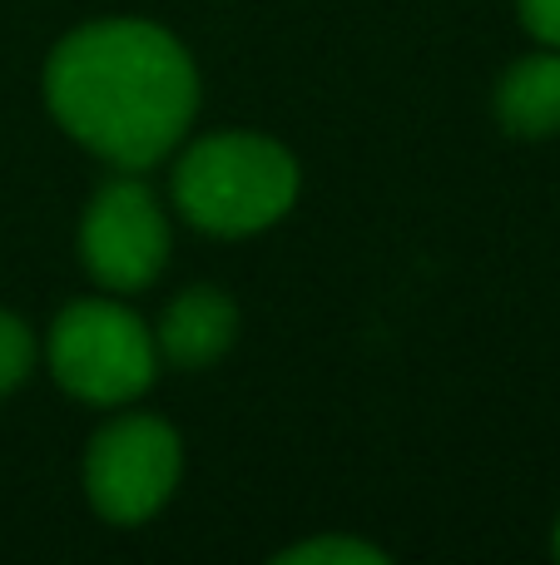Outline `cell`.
I'll use <instances>...</instances> for the list:
<instances>
[{
  "instance_id": "obj_1",
  "label": "cell",
  "mask_w": 560,
  "mask_h": 565,
  "mask_svg": "<svg viewBox=\"0 0 560 565\" xmlns=\"http://www.w3.org/2000/svg\"><path fill=\"white\" fill-rule=\"evenodd\" d=\"M45 105L115 169H149L194 125L198 70L164 25L95 20L50 50Z\"/></svg>"
},
{
  "instance_id": "obj_2",
  "label": "cell",
  "mask_w": 560,
  "mask_h": 565,
  "mask_svg": "<svg viewBox=\"0 0 560 565\" xmlns=\"http://www.w3.org/2000/svg\"><path fill=\"white\" fill-rule=\"evenodd\" d=\"M298 199V159L254 129H218L174 164V209L194 228L244 238L278 224Z\"/></svg>"
},
{
  "instance_id": "obj_3",
  "label": "cell",
  "mask_w": 560,
  "mask_h": 565,
  "mask_svg": "<svg viewBox=\"0 0 560 565\" xmlns=\"http://www.w3.org/2000/svg\"><path fill=\"white\" fill-rule=\"evenodd\" d=\"M50 372L79 402L125 407L149 392L159 372V342L139 312L115 298H79L50 328Z\"/></svg>"
},
{
  "instance_id": "obj_4",
  "label": "cell",
  "mask_w": 560,
  "mask_h": 565,
  "mask_svg": "<svg viewBox=\"0 0 560 565\" xmlns=\"http://www.w3.org/2000/svg\"><path fill=\"white\" fill-rule=\"evenodd\" d=\"M179 471H184V447L164 417L144 412L115 417L105 431H95L85 451L89 507L115 526H139L174 497Z\"/></svg>"
},
{
  "instance_id": "obj_5",
  "label": "cell",
  "mask_w": 560,
  "mask_h": 565,
  "mask_svg": "<svg viewBox=\"0 0 560 565\" xmlns=\"http://www.w3.org/2000/svg\"><path fill=\"white\" fill-rule=\"evenodd\" d=\"M79 258L109 292L149 288L169 264V218L159 194L134 174H119L89 199L79 224Z\"/></svg>"
},
{
  "instance_id": "obj_6",
  "label": "cell",
  "mask_w": 560,
  "mask_h": 565,
  "mask_svg": "<svg viewBox=\"0 0 560 565\" xmlns=\"http://www.w3.org/2000/svg\"><path fill=\"white\" fill-rule=\"evenodd\" d=\"M238 338V302L214 282H194L164 308L154 328L159 358L174 362L179 372L214 367Z\"/></svg>"
},
{
  "instance_id": "obj_7",
  "label": "cell",
  "mask_w": 560,
  "mask_h": 565,
  "mask_svg": "<svg viewBox=\"0 0 560 565\" xmlns=\"http://www.w3.org/2000/svg\"><path fill=\"white\" fill-rule=\"evenodd\" d=\"M496 119L511 139L560 135V50L516 60L496 85Z\"/></svg>"
},
{
  "instance_id": "obj_8",
  "label": "cell",
  "mask_w": 560,
  "mask_h": 565,
  "mask_svg": "<svg viewBox=\"0 0 560 565\" xmlns=\"http://www.w3.org/2000/svg\"><path fill=\"white\" fill-rule=\"evenodd\" d=\"M278 565H387V551L367 546L357 536H313L278 551Z\"/></svg>"
},
{
  "instance_id": "obj_9",
  "label": "cell",
  "mask_w": 560,
  "mask_h": 565,
  "mask_svg": "<svg viewBox=\"0 0 560 565\" xmlns=\"http://www.w3.org/2000/svg\"><path fill=\"white\" fill-rule=\"evenodd\" d=\"M35 352H40V342H35V332H30V322L0 308V397L15 392L20 382L30 377Z\"/></svg>"
},
{
  "instance_id": "obj_10",
  "label": "cell",
  "mask_w": 560,
  "mask_h": 565,
  "mask_svg": "<svg viewBox=\"0 0 560 565\" xmlns=\"http://www.w3.org/2000/svg\"><path fill=\"white\" fill-rule=\"evenodd\" d=\"M516 10H521L526 30H531L541 45L560 50V0H516Z\"/></svg>"
},
{
  "instance_id": "obj_11",
  "label": "cell",
  "mask_w": 560,
  "mask_h": 565,
  "mask_svg": "<svg viewBox=\"0 0 560 565\" xmlns=\"http://www.w3.org/2000/svg\"><path fill=\"white\" fill-rule=\"evenodd\" d=\"M556 556H560V521H556Z\"/></svg>"
}]
</instances>
